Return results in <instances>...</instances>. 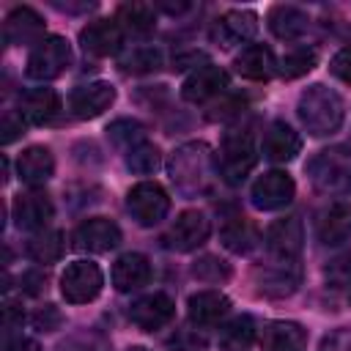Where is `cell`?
Returning a JSON list of instances; mask_svg holds the SVG:
<instances>
[{"instance_id": "d6a6232c", "label": "cell", "mask_w": 351, "mask_h": 351, "mask_svg": "<svg viewBox=\"0 0 351 351\" xmlns=\"http://www.w3.org/2000/svg\"><path fill=\"white\" fill-rule=\"evenodd\" d=\"M162 165V151L154 143H140L132 151H126V167L137 176H148Z\"/></svg>"}, {"instance_id": "4fadbf2b", "label": "cell", "mask_w": 351, "mask_h": 351, "mask_svg": "<svg viewBox=\"0 0 351 351\" xmlns=\"http://www.w3.org/2000/svg\"><path fill=\"white\" fill-rule=\"evenodd\" d=\"M11 211H14V222H16L19 230H36V233H38V230H44L47 222L52 219L55 206H52V200H49L47 192L30 189V192H19V195L14 197Z\"/></svg>"}, {"instance_id": "3957f363", "label": "cell", "mask_w": 351, "mask_h": 351, "mask_svg": "<svg viewBox=\"0 0 351 351\" xmlns=\"http://www.w3.org/2000/svg\"><path fill=\"white\" fill-rule=\"evenodd\" d=\"M310 181L326 195H348L351 192V148L335 145L318 151L307 162Z\"/></svg>"}, {"instance_id": "6da1fadb", "label": "cell", "mask_w": 351, "mask_h": 351, "mask_svg": "<svg viewBox=\"0 0 351 351\" xmlns=\"http://www.w3.org/2000/svg\"><path fill=\"white\" fill-rule=\"evenodd\" d=\"M170 178L173 184L186 192V195H200L208 192L214 186V181L219 178V167L214 154L208 151L206 143H186L178 151H173L170 156Z\"/></svg>"}, {"instance_id": "ffe728a7", "label": "cell", "mask_w": 351, "mask_h": 351, "mask_svg": "<svg viewBox=\"0 0 351 351\" xmlns=\"http://www.w3.org/2000/svg\"><path fill=\"white\" fill-rule=\"evenodd\" d=\"M151 280V261L143 252H123L112 263V285L121 293H132Z\"/></svg>"}, {"instance_id": "f1b7e54d", "label": "cell", "mask_w": 351, "mask_h": 351, "mask_svg": "<svg viewBox=\"0 0 351 351\" xmlns=\"http://www.w3.org/2000/svg\"><path fill=\"white\" fill-rule=\"evenodd\" d=\"M307 25H310V16L296 5H274L269 11V30L282 41L299 38L307 30Z\"/></svg>"}, {"instance_id": "8d00e7d4", "label": "cell", "mask_w": 351, "mask_h": 351, "mask_svg": "<svg viewBox=\"0 0 351 351\" xmlns=\"http://www.w3.org/2000/svg\"><path fill=\"white\" fill-rule=\"evenodd\" d=\"M192 274L197 280H208V282H219V280H228L230 277V266L214 255H206L200 258L195 266H192Z\"/></svg>"}, {"instance_id": "44dd1931", "label": "cell", "mask_w": 351, "mask_h": 351, "mask_svg": "<svg viewBox=\"0 0 351 351\" xmlns=\"http://www.w3.org/2000/svg\"><path fill=\"white\" fill-rule=\"evenodd\" d=\"M58 110H60V96L52 88H27L19 96V110L16 112L22 115L25 123L38 126V123L52 121L58 115Z\"/></svg>"}, {"instance_id": "52a82bcc", "label": "cell", "mask_w": 351, "mask_h": 351, "mask_svg": "<svg viewBox=\"0 0 351 351\" xmlns=\"http://www.w3.org/2000/svg\"><path fill=\"white\" fill-rule=\"evenodd\" d=\"M126 208L129 214L143 225V228H151V225H159L167 211H170V197L167 192L156 184V181H140L129 189L126 195Z\"/></svg>"}, {"instance_id": "9a60e30c", "label": "cell", "mask_w": 351, "mask_h": 351, "mask_svg": "<svg viewBox=\"0 0 351 351\" xmlns=\"http://www.w3.org/2000/svg\"><path fill=\"white\" fill-rule=\"evenodd\" d=\"M80 44L88 55L110 58L118 55L123 47V33L115 19H93L80 30Z\"/></svg>"}, {"instance_id": "60d3db41", "label": "cell", "mask_w": 351, "mask_h": 351, "mask_svg": "<svg viewBox=\"0 0 351 351\" xmlns=\"http://www.w3.org/2000/svg\"><path fill=\"white\" fill-rule=\"evenodd\" d=\"M44 282H47V277H44L41 271H25V274H22V280H19L22 291H27V293H33V296H36V293H41V291L47 288Z\"/></svg>"}, {"instance_id": "603a6c76", "label": "cell", "mask_w": 351, "mask_h": 351, "mask_svg": "<svg viewBox=\"0 0 351 351\" xmlns=\"http://www.w3.org/2000/svg\"><path fill=\"white\" fill-rule=\"evenodd\" d=\"M261 346L263 351H307V329L296 321H269Z\"/></svg>"}, {"instance_id": "7c38bea8", "label": "cell", "mask_w": 351, "mask_h": 351, "mask_svg": "<svg viewBox=\"0 0 351 351\" xmlns=\"http://www.w3.org/2000/svg\"><path fill=\"white\" fill-rule=\"evenodd\" d=\"M228 85H230L228 71L219 69V66L206 63V66L195 69V71L184 80L181 96H184L186 101H192V104H203V101H208V99H214V96H222V93L228 90Z\"/></svg>"}, {"instance_id": "74e56055", "label": "cell", "mask_w": 351, "mask_h": 351, "mask_svg": "<svg viewBox=\"0 0 351 351\" xmlns=\"http://www.w3.org/2000/svg\"><path fill=\"white\" fill-rule=\"evenodd\" d=\"M33 326L38 329V332H55V329H60V324H63V313L55 307V304H44V307H38L36 313H33Z\"/></svg>"}, {"instance_id": "836d02e7", "label": "cell", "mask_w": 351, "mask_h": 351, "mask_svg": "<svg viewBox=\"0 0 351 351\" xmlns=\"http://www.w3.org/2000/svg\"><path fill=\"white\" fill-rule=\"evenodd\" d=\"M315 60H318L315 49L299 47V49H293V52H288V55L282 58V63H280V74H282L285 80H296V77L307 74V71L315 66Z\"/></svg>"}, {"instance_id": "484cf974", "label": "cell", "mask_w": 351, "mask_h": 351, "mask_svg": "<svg viewBox=\"0 0 351 351\" xmlns=\"http://www.w3.org/2000/svg\"><path fill=\"white\" fill-rule=\"evenodd\" d=\"M233 66L244 80H269L277 71V58L266 44H247L236 55Z\"/></svg>"}, {"instance_id": "d6986e66", "label": "cell", "mask_w": 351, "mask_h": 351, "mask_svg": "<svg viewBox=\"0 0 351 351\" xmlns=\"http://www.w3.org/2000/svg\"><path fill=\"white\" fill-rule=\"evenodd\" d=\"M302 151V137L293 126H288L285 121H271L266 134H263V156L269 162L285 165L291 162L296 154Z\"/></svg>"}, {"instance_id": "7a4b0ae2", "label": "cell", "mask_w": 351, "mask_h": 351, "mask_svg": "<svg viewBox=\"0 0 351 351\" xmlns=\"http://www.w3.org/2000/svg\"><path fill=\"white\" fill-rule=\"evenodd\" d=\"M296 112H299L302 126L313 137H326V134H332V132H337L343 126L346 104H343V99H340L337 90H332V88H326V85L318 82V85H310L299 96Z\"/></svg>"}, {"instance_id": "4316f807", "label": "cell", "mask_w": 351, "mask_h": 351, "mask_svg": "<svg viewBox=\"0 0 351 351\" xmlns=\"http://www.w3.org/2000/svg\"><path fill=\"white\" fill-rule=\"evenodd\" d=\"M115 22L123 36L148 38L156 27V14H154V5L148 3H123L115 11Z\"/></svg>"}, {"instance_id": "277c9868", "label": "cell", "mask_w": 351, "mask_h": 351, "mask_svg": "<svg viewBox=\"0 0 351 351\" xmlns=\"http://www.w3.org/2000/svg\"><path fill=\"white\" fill-rule=\"evenodd\" d=\"M258 162V151H255V140L247 129H233L225 134L222 145H219V159H217V167H219V178L225 184H241L252 167Z\"/></svg>"}, {"instance_id": "f35d334b", "label": "cell", "mask_w": 351, "mask_h": 351, "mask_svg": "<svg viewBox=\"0 0 351 351\" xmlns=\"http://www.w3.org/2000/svg\"><path fill=\"white\" fill-rule=\"evenodd\" d=\"M329 71H332L335 77H340L343 82H348V85H351V47L340 49V52L332 58V63H329Z\"/></svg>"}, {"instance_id": "e575fe53", "label": "cell", "mask_w": 351, "mask_h": 351, "mask_svg": "<svg viewBox=\"0 0 351 351\" xmlns=\"http://www.w3.org/2000/svg\"><path fill=\"white\" fill-rule=\"evenodd\" d=\"M107 134H110V140H112L115 145H121V148H126V151H132L134 145L145 143L143 126H140L137 121H132V118H118L115 123H110Z\"/></svg>"}, {"instance_id": "8992f818", "label": "cell", "mask_w": 351, "mask_h": 351, "mask_svg": "<svg viewBox=\"0 0 351 351\" xmlns=\"http://www.w3.org/2000/svg\"><path fill=\"white\" fill-rule=\"evenodd\" d=\"M104 288V274L93 261H74L60 274V293L71 304L93 302Z\"/></svg>"}, {"instance_id": "83f0119b", "label": "cell", "mask_w": 351, "mask_h": 351, "mask_svg": "<svg viewBox=\"0 0 351 351\" xmlns=\"http://www.w3.org/2000/svg\"><path fill=\"white\" fill-rule=\"evenodd\" d=\"M318 239L326 247H337L351 239V206L348 203H335L332 208L324 211L318 222Z\"/></svg>"}, {"instance_id": "5b68a950", "label": "cell", "mask_w": 351, "mask_h": 351, "mask_svg": "<svg viewBox=\"0 0 351 351\" xmlns=\"http://www.w3.org/2000/svg\"><path fill=\"white\" fill-rule=\"evenodd\" d=\"M69 63H71V44L63 36H47L30 49L25 71L30 80L47 82V80L60 77L69 69Z\"/></svg>"}, {"instance_id": "b9f144b4", "label": "cell", "mask_w": 351, "mask_h": 351, "mask_svg": "<svg viewBox=\"0 0 351 351\" xmlns=\"http://www.w3.org/2000/svg\"><path fill=\"white\" fill-rule=\"evenodd\" d=\"M3 351H41L38 348V343L36 340H30V337H5V343H3Z\"/></svg>"}, {"instance_id": "8fae6325", "label": "cell", "mask_w": 351, "mask_h": 351, "mask_svg": "<svg viewBox=\"0 0 351 351\" xmlns=\"http://www.w3.org/2000/svg\"><path fill=\"white\" fill-rule=\"evenodd\" d=\"M176 315V302L162 293V291H154V293H145L140 296L137 302H132L129 307V318L134 326H140L143 332H154V329H162L165 324H170Z\"/></svg>"}, {"instance_id": "7402d4cb", "label": "cell", "mask_w": 351, "mask_h": 351, "mask_svg": "<svg viewBox=\"0 0 351 351\" xmlns=\"http://www.w3.org/2000/svg\"><path fill=\"white\" fill-rule=\"evenodd\" d=\"M230 313V299L219 291H197L186 302V315L195 326H217Z\"/></svg>"}, {"instance_id": "4dcf8cb0", "label": "cell", "mask_w": 351, "mask_h": 351, "mask_svg": "<svg viewBox=\"0 0 351 351\" xmlns=\"http://www.w3.org/2000/svg\"><path fill=\"white\" fill-rule=\"evenodd\" d=\"M66 252V241H63V233L60 230H38L30 236L27 241V255L36 261V263H55L60 261Z\"/></svg>"}, {"instance_id": "2e32d148", "label": "cell", "mask_w": 351, "mask_h": 351, "mask_svg": "<svg viewBox=\"0 0 351 351\" xmlns=\"http://www.w3.org/2000/svg\"><path fill=\"white\" fill-rule=\"evenodd\" d=\"M112 101H115V88H112L110 82L96 80V82L80 85V88L71 90V96H69V110H71L77 118L88 121V118H96V115H101L104 110H110Z\"/></svg>"}, {"instance_id": "1f68e13d", "label": "cell", "mask_w": 351, "mask_h": 351, "mask_svg": "<svg viewBox=\"0 0 351 351\" xmlns=\"http://www.w3.org/2000/svg\"><path fill=\"white\" fill-rule=\"evenodd\" d=\"M255 321L250 318V315H239V318H233L225 329H222V335H219V346L225 348V351H247L250 346H252V340H255Z\"/></svg>"}, {"instance_id": "30bf717a", "label": "cell", "mask_w": 351, "mask_h": 351, "mask_svg": "<svg viewBox=\"0 0 351 351\" xmlns=\"http://www.w3.org/2000/svg\"><path fill=\"white\" fill-rule=\"evenodd\" d=\"M71 241L82 252H110L121 244V228L110 217H88L74 228Z\"/></svg>"}, {"instance_id": "d590c367", "label": "cell", "mask_w": 351, "mask_h": 351, "mask_svg": "<svg viewBox=\"0 0 351 351\" xmlns=\"http://www.w3.org/2000/svg\"><path fill=\"white\" fill-rule=\"evenodd\" d=\"M162 63V52L154 49V47H134L123 60H121V69L123 71H132V74H140V71H154L159 69Z\"/></svg>"}, {"instance_id": "f546056e", "label": "cell", "mask_w": 351, "mask_h": 351, "mask_svg": "<svg viewBox=\"0 0 351 351\" xmlns=\"http://www.w3.org/2000/svg\"><path fill=\"white\" fill-rule=\"evenodd\" d=\"M219 239H222V244H225L230 252L244 255V252H250V250L258 244V228H255L247 217H233V219H228V222L222 225Z\"/></svg>"}, {"instance_id": "7bdbcfd3", "label": "cell", "mask_w": 351, "mask_h": 351, "mask_svg": "<svg viewBox=\"0 0 351 351\" xmlns=\"http://www.w3.org/2000/svg\"><path fill=\"white\" fill-rule=\"evenodd\" d=\"M159 8H162V11H167V14H181V11H186V8H189V3H178V5H170V3H159Z\"/></svg>"}, {"instance_id": "ba28073f", "label": "cell", "mask_w": 351, "mask_h": 351, "mask_svg": "<svg viewBox=\"0 0 351 351\" xmlns=\"http://www.w3.org/2000/svg\"><path fill=\"white\" fill-rule=\"evenodd\" d=\"M296 195V184L285 170H269L255 178L250 189V200L261 211H277L285 208Z\"/></svg>"}, {"instance_id": "ac0fdd59", "label": "cell", "mask_w": 351, "mask_h": 351, "mask_svg": "<svg viewBox=\"0 0 351 351\" xmlns=\"http://www.w3.org/2000/svg\"><path fill=\"white\" fill-rule=\"evenodd\" d=\"M255 277H258L261 293H266V296H288L299 285V261H277V258H271V263L258 266Z\"/></svg>"}, {"instance_id": "cb8c5ba5", "label": "cell", "mask_w": 351, "mask_h": 351, "mask_svg": "<svg viewBox=\"0 0 351 351\" xmlns=\"http://www.w3.org/2000/svg\"><path fill=\"white\" fill-rule=\"evenodd\" d=\"M255 33H258V14L247 11V8H233V11L222 14L214 27V36L222 41V47L250 41Z\"/></svg>"}, {"instance_id": "e0dca14e", "label": "cell", "mask_w": 351, "mask_h": 351, "mask_svg": "<svg viewBox=\"0 0 351 351\" xmlns=\"http://www.w3.org/2000/svg\"><path fill=\"white\" fill-rule=\"evenodd\" d=\"M3 38L14 47H22V44H38L44 36V19L38 11H33L30 5H16L5 22H3Z\"/></svg>"}, {"instance_id": "d4e9b609", "label": "cell", "mask_w": 351, "mask_h": 351, "mask_svg": "<svg viewBox=\"0 0 351 351\" xmlns=\"http://www.w3.org/2000/svg\"><path fill=\"white\" fill-rule=\"evenodd\" d=\"M16 173L27 186H41L55 173V159L47 145H30L16 159Z\"/></svg>"}, {"instance_id": "ee69618b", "label": "cell", "mask_w": 351, "mask_h": 351, "mask_svg": "<svg viewBox=\"0 0 351 351\" xmlns=\"http://www.w3.org/2000/svg\"><path fill=\"white\" fill-rule=\"evenodd\" d=\"M126 351H148V348H143V346H132V348H126Z\"/></svg>"}, {"instance_id": "5bb4252c", "label": "cell", "mask_w": 351, "mask_h": 351, "mask_svg": "<svg viewBox=\"0 0 351 351\" xmlns=\"http://www.w3.org/2000/svg\"><path fill=\"white\" fill-rule=\"evenodd\" d=\"M263 239H266V247H269L271 258H277V261H299L302 241H304L299 217H282V219L271 222L266 228Z\"/></svg>"}, {"instance_id": "9c48e42d", "label": "cell", "mask_w": 351, "mask_h": 351, "mask_svg": "<svg viewBox=\"0 0 351 351\" xmlns=\"http://www.w3.org/2000/svg\"><path fill=\"white\" fill-rule=\"evenodd\" d=\"M208 233H211L208 217L197 208H189V211H181L176 217V222L170 225V230L165 236V244L170 250H178V252H192L208 239Z\"/></svg>"}, {"instance_id": "f6af8a7d", "label": "cell", "mask_w": 351, "mask_h": 351, "mask_svg": "<svg viewBox=\"0 0 351 351\" xmlns=\"http://www.w3.org/2000/svg\"><path fill=\"white\" fill-rule=\"evenodd\" d=\"M348 302H351V288H348Z\"/></svg>"}, {"instance_id": "ab89813d", "label": "cell", "mask_w": 351, "mask_h": 351, "mask_svg": "<svg viewBox=\"0 0 351 351\" xmlns=\"http://www.w3.org/2000/svg\"><path fill=\"white\" fill-rule=\"evenodd\" d=\"M22 129H25L22 115H19V112H5V115H3V145L14 143V140L22 134Z\"/></svg>"}]
</instances>
